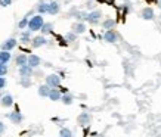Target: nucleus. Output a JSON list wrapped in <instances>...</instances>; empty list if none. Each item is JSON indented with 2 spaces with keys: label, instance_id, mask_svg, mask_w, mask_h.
Here are the masks:
<instances>
[{
  "label": "nucleus",
  "instance_id": "dca6fc26",
  "mask_svg": "<svg viewBox=\"0 0 161 137\" xmlns=\"http://www.w3.org/2000/svg\"><path fill=\"white\" fill-rule=\"evenodd\" d=\"M12 58L9 50H0V64H8Z\"/></svg>",
  "mask_w": 161,
  "mask_h": 137
},
{
  "label": "nucleus",
  "instance_id": "5701e85b",
  "mask_svg": "<svg viewBox=\"0 0 161 137\" xmlns=\"http://www.w3.org/2000/svg\"><path fill=\"white\" fill-rule=\"evenodd\" d=\"M30 37H31V31H24L22 34H21V41L22 43H30Z\"/></svg>",
  "mask_w": 161,
  "mask_h": 137
},
{
  "label": "nucleus",
  "instance_id": "c85d7f7f",
  "mask_svg": "<svg viewBox=\"0 0 161 137\" xmlns=\"http://www.w3.org/2000/svg\"><path fill=\"white\" fill-rule=\"evenodd\" d=\"M5 87H6V78H5V75H0V90Z\"/></svg>",
  "mask_w": 161,
  "mask_h": 137
},
{
  "label": "nucleus",
  "instance_id": "f257e3e1",
  "mask_svg": "<svg viewBox=\"0 0 161 137\" xmlns=\"http://www.w3.org/2000/svg\"><path fill=\"white\" fill-rule=\"evenodd\" d=\"M44 24V19H43V15H34L31 19H28V24H27V28L33 33V31H40L42 25Z\"/></svg>",
  "mask_w": 161,
  "mask_h": 137
},
{
  "label": "nucleus",
  "instance_id": "b1692460",
  "mask_svg": "<svg viewBox=\"0 0 161 137\" xmlns=\"http://www.w3.org/2000/svg\"><path fill=\"white\" fill-rule=\"evenodd\" d=\"M59 136H61V137H71V136H73V131H71V130H68V128H61Z\"/></svg>",
  "mask_w": 161,
  "mask_h": 137
},
{
  "label": "nucleus",
  "instance_id": "f03ea898",
  "mask_svg": "<svg viewBox=\"0 0 161 137\" xmlns=\"http://www.w3.org/2000/svg\"><path fill=\"white\" fill-rule=\"evenodd\" d=\"M101 18H102V12H101V10H93L90 13H86L84 21H87L90 24H98Z\"/></svg>",
  "mask_w": 161,
  "mask_h": 137
},
{
  "label": "nucleus",
  "instance_id": "6e6552de",
  "mask_svg": "<svg viewBox=\"0 0 161 137\" xmlns=\"http://www.w3.org/2000/svg\"><path fill=\"white\" fill-rule=\"evenodd\" d=\"M27 64H28L31 68L34 69V68H37V66H40V64H42V59H40V56H37V55H30L28 59H27Z\"/></svg>",
  "mask_w": 161,
  "mask_h": 137
},
{
  "label": "nucleus",
  "instance_id": "7ed1b4c3",
  "mask_svg": "<svg viewBox=\"0 0 161 137\" xmlns=\"http://www.w3.org/2000/svg\"><path fill=\"white\" fill-rule=\"evenodd\" d=\"M103 40H105L107 43H117V40H118L117 31H115L114 28H111V29H105V34H103Z\"/></svg>",
  "mask_w": 161,
  "mask_h": 137
},
{
  "label": "nucleus",
  "instance_id": "ddd939ff",
  "mask_svg": "<svg viewBox=\"0 0 161 137\" xmlns=\"http://www.w3.org/2000/svg\"><path fill=\"white\" fill-rule=\"evenodd\" d=\"M8 117H9V119L14 124H19L21 121H22V113H21L19 111H15V112L8 113Z\"/></svg>",
  "mask_w": 161,
  "mask_h": 137
},
{
  "label": "nucleus",
  "instance_id": "9d476101",
  "mask_svg": "<svg viewBox=\"0 0 161 137\" xmlns=\"http://www.w3.org/2000/svg\"><path fill=\"white\" fill-rule=\"evenodd\" d=\"M16 43H18V41H16V39H14V37H12V39H8L5 41V43L2 44V50H12V49H15V47H16Z\"/></svg>",
  "mask_w": 161,
  "mask_h": 137
},
{
  "label": "nucleus",
  "instance_id": "2eb2a0df",
  "mask_svg": "<svg viewBox=\"0 0 161 137\" xmlns=\"http://www.w3.org/2000/svg\"><path fill=\"white\" fill-rule=\"evenodd\" d=\"M40 31H42V34H43V35L53 33V24H52V22H44V24L42 25Z\"/></svg>",
  "mask_w": 161,
  "mask_h": 137
},
{
  "label": "nucleus",
  "instance_id": "a211bd4d",
  "mask_svg": "<svg viewBox=\"0 0 161 137\" xmlns=\"http://www.w3.org/2000/svg\"><path fill=\"white\" fill-rule=\"evenodd\" d=\"M61 102H62L64 105H71V103L74 102L73 94H69L68 92H64V94L61 96Z\"/></svg>",
  "mask_w": 161,
  "mask_h": 137
},
{
  "label": "nucleus",
  "instance_id": "f8f14e48",
  "mask_svg": "<svg viewBox=\"0 0 161 137\" xmlns=\"http://www.w3.org/2000/svg\"><path fill=\"white\" fill-rule=\"evenodd\" d=\"M31 74H33V68H31L28 64L21 65L19 66V75L21 77H31Z\"/></svg>",
  "mask_w": 161,
  "mask_h": 137
},
{
  "label": "nucleus",
  "instance_id": "412c9836",
  "mask_svg": "<svg viewBox=\"0 0 161 137\" xmlns=\"http://www.w3.org/2000/svg\"><path fill=\"white\" fill-rule=\"evenodd\" d=\"M27 59H28V56H27V55H18V56H16V59H15V62H16V65H18V66H21V65L27 64Z\"/></svg>",
  "mask_w": 161,
  "mask_h": 137
},
{
  "label": "nucleus",
  "instance_id": "4468645a",
  "mask_svg": "<svg viewBox=\"0 0 161 137\" xmlns=\"http://www.w3.org/2000/svg\"><path fill=\"white\" fill-rule=\"evenodd\" d=\"M84 31H86V25L83 22H74L73 24V33L75 34H83Z\"/></svg>",
  "mask_w": 161,
  "mask_h": 137
},
{
  "label": "nucleus",
  "instance_id": "20e7f679",
  "mask_svg": "<svg viewBox=\"0 0 161 137\" xmlns=\"http://www.w3.org/2000/svg\"><path fill=\"white\" fill-rule=\"evenodd\" d=\"M46 84L49 86V87H58L61 86V77H59L58 74H50L46 77Z\"/></svg>",
  "mask_w": 161,
  "mask_h": 137
},
{
  "label": "nucleus",
  "instance_id": "aec40b11",
  "mask_svg": "<svg viewBox=\"0 0 161 137\" xmlns=\"http://www.w3.org/2000/svg\"><path fill=\"white\" fill-rule=\"evenodd\" d=\"M37 12H39L40 15L47 13V2H40L39 6H37Z\"/></svg>",
  "mask_w": 161,
  "mask_h": 137
},
{
  "label": "nucleus",
  "instance_id": "0eeeda50",
  "mask_svg": "<svg viewBox=\"0 0 161 137\" xmlns=\"http://www.w3.org/2000/svg\"><path fill=\"white\" fill-rule=\"evenodd\" d=\"M59 10H61V6H59L58 2L52 0V2H49V3H47V13H49V15H58Z\"/></svg>",
  "mask_w": 161,
  "mask_h": 137
},
{
  "label": "nucleus",
  "instance_id": "6ab92c4d",
  "mask_svg": "<svg viewBox=\"0 0 161 137\" xmlns=\"http://www.w3.org/2000/svg\"><path fill=\"white\" fill-rule=\"evenodd\" d=\"M114 27H115V21L111 19V18H108V19H105L102 22V28L103 29H111V28H114Z\"/></svg>",
  "mask_w": 161,
  "mask_h": 137
},
{
  "label": "nucleus",
  "instance_id": "9b49d317",
  "mask_svg": "<svg viewBox=\"0 0 161 137\" xmlns=\"http://www.w3.org/2000/svg\"><path fill=\"white\" fill-rule=\"evenodd\" d=\"M0 105H2L3 108H10V106L14 105V97H12L10 94L2 96V99H0Z\"/></svg>",
  "mask_w": 161,
  "mask_h": 137
},
{
  "label": "nucleus",
  "instance_id": "4be33fe9",
  "mask_svg": "<svg viewBox=\"0 0 161 137\" xmlns=\"http://www.w3.org/2000/svg\"><path fill=\"white\" fill-rule=\"evenodd\" d=\"M89 121H90L89 113H81V115L78 117V123L81 124V125H84V124H89Z\"/></svg>",
  "mask_w": 161,
  "mask_h": 137
},
{
  "label": "nucleus",
  "instance_id": "c756f323",
  "mask_svg": "<svg viewBox=\"0 0 161 137\" xmlns=\"http://www.w3.org/2000/svg\"><path fill=\"white\" fill-rule=\"evenodd\" d=\"M5 131H6V125L2 123V121H0V134H3Z\"/></svg>",
  "mask_w": 161,
  "mask_h": 137
},
{
  "label": "nucleus",
  "instance_id": "bb28decb",
  "mask_svg": "<svg viewBox=\"0 0 161 137\" xmlns=\"http://www.w3.org/2000/svg\"><path fill=\"white\" fill-rule=\"evenodd\" d=\"M10 5H12V0H0V6L2 8H8Z\"/></svg>",
  "mask_w": 161,
  "mask_h": 137
},
{
  "label": "nucleus",
  "instance_id": "39448f33",
  "mask_svg": "<svg viewBox=\"0 0 161 137\" xmlns=\"http://www.w3.org/2000/svg\"><path fill=\"white\" fill-rule=\"evenodd\" d=\"M46 43H47V40H46V37H44V35H36L34 39L31 40V46H33L34 49H39V47L44 46Z\"/></svg>",
  "mask_w": 161,
  "mask_h": 137
},
{
  "label": "nucleus",
  "instance_id": "393cba45",
  "mask_svg": "<svg viewBox=\"0 0 161 137\" xmlns=\"http://www.w3.org/2000/svg\"><path fill=\"white\" fill-rule=\"evenodd\" d=\"M75 39H77V34H75V33H68V34L65 35V40H67L68 43H73Z\"/></svg>",
  "mask_w": 161,
  "mask_h": 137
},
{
  "label": "nucleus",
  "instance_id": "a878e982",
  "mask_svg": "<svg viewBox=\"0 0 161 137\" xmlns=\"http://www.w3.org/2000/svg\"><path fill=\"white\" fill-rule=\"evenodd\" d=\"M8 74V64H0V75Z\"/></svg>",
  "mask_w": 161,
  "mask_h": 137
},
{
  "label": "nucleus",
  "instance_id": "cd10ccee",
  "mask_svg": "<svg viewBox=\"0 0 161 137\" xmlns=\"http://www.w3.org/2000/svg\"><path fill=\"white\" fill-rule=\"evenodd\" d=\"M27 24H28V19H27V18H24V19L22 21H19V24H18V28H25V27H27Z\"/></svg>",
  "mask_w": 161,
  "mask_h": 137
},
{
  "label": "nucleus",
  "instance_id": "7c9ffc66",
  "mask_svg": "<svg viewBox=\"0 0 161 137\" xmlns=\"http://www.w3.org/2000/svg\"><path fill=\"white\" fill-rule=\"evenodd\" d=\"M123 8V12H124V13H127V12H129V8H130V6L129 5H124V6H121Z\"/></svg>",
  "mask_w": 161,
  "mask_h": 137
},
{
  "label": "nucleus",
  "instance_id": "f3484780",
  "mask_svg": "<svg viewBox=\"0 0 161 137\" xmlns=\"http://www.w3.org/2000/svg\"><path fill=\"white\" fill-rule=\"evenodd\" d=\"M50 88H52V87H49L47 84H42V86L39 87V92H37V93H39L40 97H47V94H49V92H50Z\"/></svg>",
  "mask_w": 161,
  "mask_h": 137
},
{
  "label": "nucleus",
  "instance_id": "473e14b6",
  "mask_svg": "<svg viewBox=\"0 0 161 137\" xmlns=\"http://www.w3.org/2000/svg\"><path fill=\"white\" fill-rule=\"evenodd\" d=\"M124 2H129V0H124Z\"/></svg>",
  "mask_w": 161,
  "mask_h": 137
},
{
  "label": "nucleus",
  "instance_id": "1a4fd4ad",
  "mask_svg": "<svg viewBox=\"0 0 161 137\" xmlns=\"http://www.w3.org/2000/svg\"><path fill=\"white\" fill-rule=\"evenodd\" d=\"M61 96H62V93H61V90H58V87H52L50 88L49 94H47V97L52 100V102H58V100H61Z\"/></svg>",
  "mask_w": 161,
  "mask_h": 137
},
{
  "label": "nucleus",
  "instance_id": "2f4dec72",
  "mask_svg": "<svg viewBox=\"0 0 161 137\" xmlns=\"http://www.w3.org/2000/svg\"><path fill=\"white\" fill-rule=\"evenodd\" d=\"M158 8L161 9V0H158Z\"/></svg>",
  "mask_w": 161,
  "mask_h": 137
},
{
  "label": "nucleus",
  "instance_id": "423d86ee",
  "mask_svg": "<svg viewBox=\"0 0 161 137\" xmlns=\"http://www.w3.org/2000/svg\"><path fill=\"white\" fill-rule=\"evenodd\" d=\"M141 16H142V19H145V21H152L154 16H155L154 9H152V8H143V9L141 10Z\"/></svg>",
  "mask_w": 161,
  "mask_h": 137
}]
</instances>
